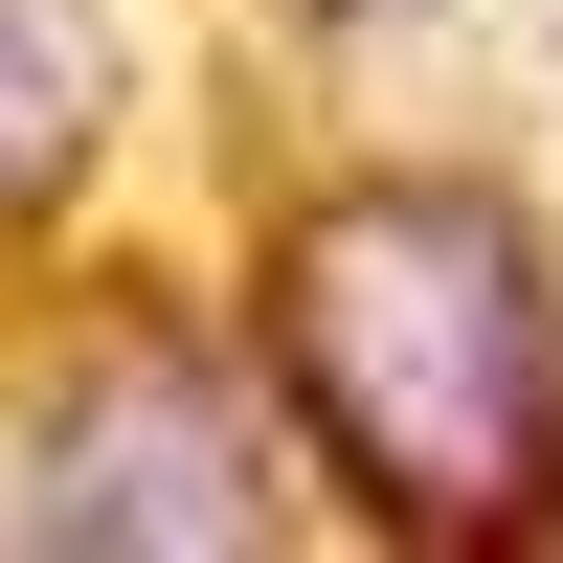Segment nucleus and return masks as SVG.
Masks as SVG:
<instances>
[{"instance_id": "1", "label": "nucleus", "mask_w": 563, "mask_h": 563, "mask_svg": "<svg viewBox=\"0 0 563 563\" xmlns=\"http://www.w3.org/2000/svg\"><path fill=\"white\" fill-rule=\"evenodd\" d=\"M249 361L339 474V519L429 563H496L563 519V271L474 180H316L249 271Z\"/></svg>"}, {"instance_id": "2", "label": "nucleus", "mask_w": 563, "mask_h": 563, "mask_svg": "<svg viewBox=\"0 0 563 563\" xmlns=\"http://www.w3.org/2000/svg\"><path fill=\"white\" fill-rule=\"evenodd\" d=\"M0 519L23 541H158V563H271V429L180 316H90V361L23 384V451H0Z\"/></svg>"}, {"instance_id": "3", "label": "nucleus", "mask_w": 563, "mask_h": 563, "mask_svg": "<svg viewBox=\"0 0 563 563\" xmlns=\"http://www.w3.org/2000/svg\"><path fill=\"white\" fill-rule=\"evenodd\" d=\"M113 135V23L90 0H0V225H45Z\"/></svg>"}]
</instances>
